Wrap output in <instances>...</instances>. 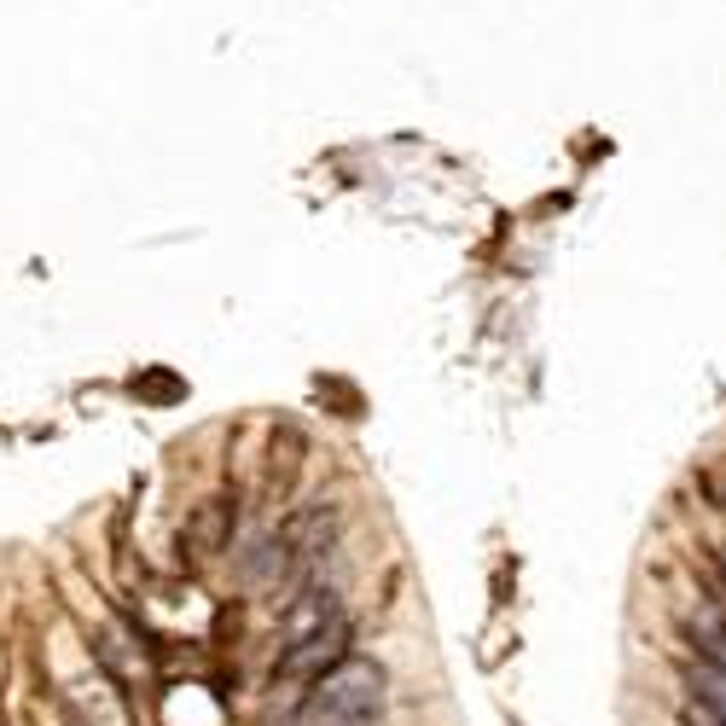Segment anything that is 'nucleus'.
<instances>
[{
	"label": "nucleus",
	"mask_w": 726,
	"mask_h": 726,
	"mask_svg": "<svg viewBox=\"0 0 726 726\" xmlns=\"http://www.w3.org/2000/svg\"><path fill=\"white\" fill-rule=\"evenodd\" d=\"M715 570L726 576V547H715ZM721 588H726V581H721Z\"/></svg>",
	"instance_id": "obj_7"
},
{
	"label": "nucleus",
	"mask_w": 726,
	"mask_h": 726,
	"mask_svg": "<svg viewBox=\"0 0 726 726\" xmlns=\"http://www.w3.org/2000/svg\"><path fill=\"white\" fill-rule=\"evenodd\" d=\"M685 726H726L715 710H703V703L697 697H685Z\"/></svg>",
	"instance_id": "obj_6"
},
{
	"label": "nucleus",
	"mask_w": 726,
	"mask_h": 726,
	"mask_svg": "<svg viewBox=\"0 0 726 726\" xmlns=\"http://www.w3.org/2000/svg\"><path fill=\"white\" fill-rule=\"evenodd\" d=\"M343 657H349V622H332V628L286 645V651H279V674L286 680H320V674H332Z\"/></svg>",
	"instance_id": "obj_2"
},
{
	"label": "nucleus",
	"mask_w": 726,
	"mask_h": 726,
	"mask_svg": "<svg viewBox=\"0 0 726 726\" xmlns=\"http://www.w3.org/2000/svg\"><path fill=\"white\" fill-rule=\"evenodd\" d=\"M685 697H697L703 710H715L726 721V669H710V662H685Z\"/></svg>",
	"instance_id": "obj_5"
},
{
	"label": "nucleus",
	"mask_w": 726,
	"mask_h": 726,
	"mask_svg": "<svg viewBox=\"0 0 726 726\" xmlns=\"http://www.w3.org/2000/svg\"><path fill=\"white\" fill-rule=\"evenodd\" d=\"M187 540H192L198 558L227 552V540H233V506L227 500H204V506L192 512V523H187Z\"/></svg>",
	"instance_id": "obj_4"
},
{
	"label": "nucleus",
	"mask_w": 726,
	"mask_h": 726,
	"mask_svg": "<svg viewBox=\"0 0 726 726\" xmlns=\"http://www.w3.org/2000/svg\"><path fill=\"white\" fill-rule=\"evenodd\" d=\"M680 628L685 639L697 645V662H710V669H726V611L715 599H692L680 611Z\"/></svg>",
	"instance_id": "obj_3"
},
{
	"label": "nucleus",
	"mask_w": 726,
	"mask_h": 726,
	"mask_svg": "<svg viewBox=\"0 0 726 726\" xmlns=\"http://www.w3.org/2000/svg\"><path fill=\"white\" fill-rule=\"evenodd\" d=\"M384 715V669L367 657H343L302 697V726H378Z\"/></svg>",
	"instance_id": "obj_1"
}]
</instances>
